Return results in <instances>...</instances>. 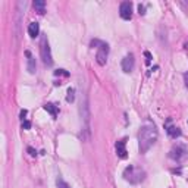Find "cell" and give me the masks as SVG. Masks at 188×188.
<instances>
[{"instance_id":"1","label":"cell","mask_w":188,"mask_h":188,"mask_svg":"<svg viewBox=\"0 0 188 188\" xmlns=\"http://www.w3.org/2000/svg\"><path fill=\"white\" fill-rule=\"evenodd\" d=\"M157 129H156V125L151 123V122H147L144 123L143 127L140 128V132H138V147H140V153H146L150 150V147L153 146L157 140Z\"/></svg>"},{"instance_id":"2","label":"cell","mask_w":188,"mask_h":188,"mask_svg":"<svg viewBox=\"0 0 188 188\" xmlns=\"http://www.w3.org/2000/svg\"><path fill=\"white\" fill-rule=\"evenodd\" d=\"M123 178H125V181L131 182V184H140V182L144 181L146 172L140 168H135L134 165H129L123 170Z\"/></svg>"},{"instance_id":"3","label":"cell","mask_w":188,"mask_h":188,"mask_svg":"<svg viewBox=\"0 0 188 188\" xmlns=\"http://www.w3.org/2000/svg\"><path fill=\"white\" fill-rule=\"evenodd\" d=\"M40 54H41V59H43V62H44V65H47V66H52V65H53L52 50H50L49 40H47V37L44 35V34L41 35V40H40Z\"/></svg>"},{"instance_id":"4","label":"cell","mask_w":188,"mask_h":188,"mask_svg":"<svg viewBox=\"0 0 188 188\" xmlns=\"http://www.w3.org/2000/svg\"><path fill=\"white\" fill-rule=\"evenodd\" d=\"M108 56H109V46L104 44V43H101L100 46L97 47L96 61H97V63H99L100 66H103V65H106V62H108Z\"/></svg>"},{"instance_id":"5","label":"cell","mask_w":188,"mask_h":188,"mask_svg":"<svg viewBox=\"0 0 188 188\" xmlns=\"http://www.w3.org/2000/svg\"><path fill=\"white\" fill-rule=\"evenodd\" d=\"M188 155V150L185 146H182V144H178V146H175L172 150H170V153H169V156H170V159H174V160L179 162L182 160V159H185Z\"/></svg>"},{"instance_id":"6","label":"cell","mask_w":188,"mask_h":188,"mask_svg":"<svg viewBox=\"0 0 188 188\" xmlns=\"http://www.w3.org/2000/svg\"><path fill=\"white\" fill-rule=\"evenodd\" d=\"M119 15L122 19L129 21L132 18V3L131 2H122L119 6Z\"/></svg>"},{"instance_id":"7","label":"cell","mask_w":188,"mask_h":188,"mask_svg":"<svg viewBox=\"0 0 188 188\" xmlns=\"http://www.w3.org/2000/svg\"><path fill=\"white\" fill-rule=\"evenodd\" d=\"M134 66H135L134 54L132 53L127 54V56L122 59V71H123V72H127V74H129V72L134 69Z\"/></svg>"},{"instance_id":"8","label":"cell","mask_w":188,"mask_h":188,"mask_svg":"<svg viewBox=\"0 0 188 188\" xmlns=\"http://www.w3.org/2000/svg\"><path fill=\"white\" fill-rule=\"evenodd\" d=\"M125 144H127V140H125V138L116 143V155L119 156L121 159H125V157H127L128 151H127V148H125Z\"/></svg>"},{"instance_id":"9","label":"cell","mask_w":188,"mask_h":188,"mask_svg":"<svg viewBox=\"0 0 188 188\" xmlns=\"http://www.w3.org/2000/svg\"><path fill=\"white\" fill-rule=\"evenodd\" d=\"M165 128H166V132H168V134L170 135L172 138H176V137H179V135H181V129H179L178 127H174V125H170V119L166 122Z\"/></svg>"},{"instance_id":"10","label":"cell","mask_w":188,"mask_h":188,"mask_svg":"<svg viewBox=\"0 0 188 188\" xmlns=\"http://www.w3.org/2000/svg\"><path fill=\"white\" fill-rule=\"evenodd\" d=\"M28 34H29L31 38H35V37L40 34V25H38V22H31V24H29V27H28Z\"/></svg>"},{"instance_id":"11","label":"cell","mask_w":188,"mask_h":188,"mask_svg":"<svg viewBox=\"0 0 188 188\" xmlns=\"http://www.w3.org/2000/svg\"><path fill=\"white\" fill-rule=\"evenodd\" d=\"M27 56H28V72L35 74V59L29 54V52H27Z\"/></svg>"},{"instance_id":"12","label":"cell","mask_w":188,"mask_h":188,"mask_svg":"<svg viewBox=\"0 0 188 188\" xmlns=\"http://www.w3.org/2000/svg\"><path fill=\"white\" fill-rule=\"evenodd\" d=\"M44 109H46L47 112L52 115V118H53V119H56V118H57V108H56L54 104H52V103H47V104H44Z\"/></svg>"},{"instance_id":"13","label":"cell","mask_w":188,"mask_h":188,"mask_svg":"<svg viewBox=\"0 0 188 188\" xmlns=\"http://www.w3.org/2000/svg\"><path fill=\"white\" fill-rule=\"evenodd\" d=\"M44 6H46V3H44L43 0H35V2H34V7L38 10V14L40 15H43L44 12H46V10H44Z\"/></svg>"},{"instance_id":"14","label":"cell","mask_w":188,"mask_h":188,"mask_svg":"<svg viewBox=\"0 0 188 188\" xmlns=\"http://www.w3.org/2000/svg\"><path fill=\"white\" fill-rule=\"evenodd\" d=\"M75 100V90L74 88H69L68 90V96H66V101L68 103H72Z\"/></svg>"},{"instance_id":"15","label":"cell","mask_w":188,"mask_h":188,"mask_svg":"<svg viewBox=\"0 0 188 188\" xmlns=\"http://www.w3.org/2000/svg\"><path fill=\"white\" fill-rule=\"evenodd\" d=\"M56 184H57V188H71L69 185H68L66 182L63 181L62 178H57V181H56Z\"/></svg>"},{"instance_id":"16","label":"cell","mask_w":188,"mask_h":188,"mask_svg":"<svg viewBox=\"0 0 188 188\" xmlns=\"http://www.w3.org/2000/svg\"><path fill=\"white\" fill-rule=\"evenodd\" d=\"M54 75L56 76H69V72H66L65 69H57V71H54Z\"/></svg>"},{"instance_id":"17","label":"cell","mask_w":188,"mask_h":188,"mask_svg":"<svg viewBox=\"0 0 188 188\" xmlns=\"http://www.w3.org/2000/svg\"><path fill=\"white\" fill-rule=\"evenodd\" d=\"M144 56H146V57H147V59H146V63H150V62H151V59H153V56H151V53H150V52H144Z\"/></svg>"},{"instance_id":"18","label":"cell","mask_w":188,"mask_h":188,"mask_svg":"<svg viewBox=\"0 0 188 188\" xmlns=\"http://www.w3.org/2000/svg\"><path fill=\"white\" fill-rule=\"evenodd\" d=\"M22 128H24V129H29V128H31V122H29V121H24V122H22Z\"/></svg>"},{"instance_id":"19","label":"cell","mask_w":188,"mask_h":188,"mask_svg":"<svg viewBox=\"0 0 188 188\" xmlns=\"http://www.w3.org/2000/svg\"><path fill=\"white\" fill-rule=\"evenodd\" d=\"M138 14H140V15H144V14H146V7L143 6V5H140V6H138Z\"/></svg>"},{"instance_id":"20","label":"cell","mask_w":188,"mask_h":188,"mask_svg":"<svg viewBox=\"0 0 188 188\" xmlns=\"http://www.w3.org/2000/svg\"><path fill=\"white\" fill-rule=\"evenodd\" d=\"M28 153H29V156H35V155H37V151H35L33 147H28Z\"/></svg>"},{"instance_id":"21","label":"cell","mask_w":188,"mask_h":188,"mask_svg":"<svg viewBox=\"0 0 188 188\" xmlns=\"http://www.w3.org/2000/svg\"><path fill=\"white\" fill-rule=\"evenodd\" d=\"M184 81H185V85H187V88H188V72L184 74Z\"/></svg>"},{"instance_id":"22","label":"cell","mask_w":188,"mask_h":188,"mask_svg":"<svg viewBox=\"0 0 188 188\" xmlns=\"http://www.w3.org/2000/svg\"><path fill=\"white\" fill-rule=\"evenodd\" d=\"M27 110H25V109H24V110H21V118H22V119H24V118H25V116H27Z\"/></svg>"}]
</instances>
